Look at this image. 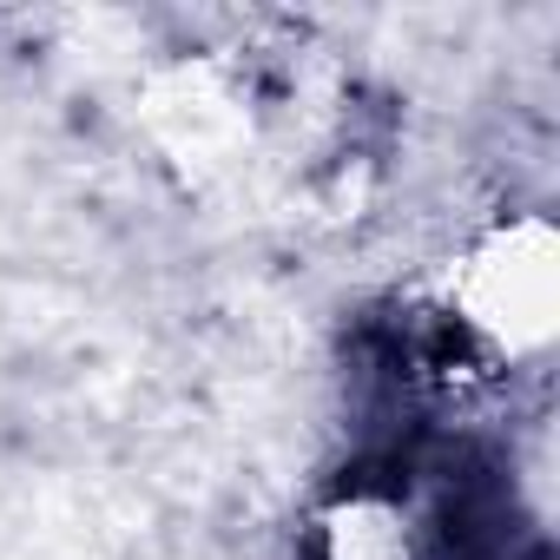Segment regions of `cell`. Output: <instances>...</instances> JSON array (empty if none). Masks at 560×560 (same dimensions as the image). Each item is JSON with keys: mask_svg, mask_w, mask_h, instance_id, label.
<instances>
[{"mask_svg": "<svg viewBox=\"0 0 560 560\" xmlns=\"http://www.w3.org/2000/svg\"><path fill=\"white\" fill-rule=\"evenodd\" d=\"M145 119H152V139L191 172H224L250 145V100L218 60H185L159 73L145 93Z\"/></svg>", "mask_w": 560, "mask_h": 560, "instance_id": "obj_2", "label": "cell"}, {"mask_svg": "<svg viewBox=\"0 0 560 560\" xmlns=\"http://www.w3.org/2000/svg\"><path fill=\"white\" fill-rule=\"evenodd\" d=\"M317 560H442V547L422 534V521L396 494L350 488L317 521Z\"/></svg>", "mask_w": 560, "mask_h": 560, "instance_id": "obj_3", "label": "cell"}, {"mask_svg": "<svg viewBox=\"0 0 560 560\" xmlns=\"http://www.w3.org/2000/svg\"><path fill=\"white\" fill-rule=\"evenodd\" d=\"M442 324L488 363H527L553 343L560 324V244L547 231V218L521 211L508 224H494L488 237H475L448 277V304Z\"/></svg>", "mask_w": 560, "mask_h": 560, "instance_id": "obj_1", "label": "cell"}]
</instances>
